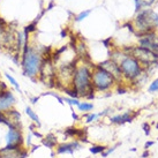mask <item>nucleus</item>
I'll use <instances>...</instances> for the list:
<instances>
[{
  "label": "nucleus",
  "mask_w": 158,
  "mask_h": 158,
  "mask_svg": "<svg viewBox=\"0 0 158 158\" xmlns=\"http://www.w3.org/2000/svg\"><path fill=\"white\" fill-rule=\"evenodd\" d=\"M90 13H91V10H84V12H81V13L75 18V21L76 22H81V21H83L84 19H87L90 15Z\"/></svg>",
  "instance_id": "obj_17"
},
{
  "label": "nucleus",
  "mask_w": 158,
  "mask_h": 158,
  "mask_svg": "<svg viewBox=\"0 0 158 158\" xmlns=\"http://www.w3.org/2000/svg\"><path fill=\"white\" fill-rule=\"evenodd\" d=\"M26 113L29 115V118L34 121L35 123H37V126H40V118H38V115L35 113V111H32V109L31 107H29V106H27L26 109Z\"/></svg>",
  "instance_id": "obj_13"
},
{
  "label": "nucleus",
  "mask_w": 158,
  "mask_h": 158,
  "mask_svg": "<svg viewBox=\"0 0 158 158\" xmlns=\"http://www.w3.org/2000/svg\"><path fill=\"white\" fill-rule=\"evenodd\" d=\"M15 105V97L10 90L0 91V112H7Z\"/></svg>",
  "instance_id": "obj_8"
},
{
  "label": "nucleus",
  "mask_w": 158,
  "mask_h": 158,
  "mask_svg": "<svg viewBox=\"0 0 158 158\" xmlns=\"http://www.w3.org/2000/svg\"><path fill=\"white\" fill-rule=\"evenodd\" d=\"M105 149H106V147H104V145H92L89 150H90L91 154L97 155V154H102Z\"/></svg>",
  "instance_id": "obj_16"
},
{
  "label": "nucleus",
  "mask_w": 158,
  "mask_h": 158,
  "mask_svg": "<svg viewBox=\"0 0 158 158\" xmlns=\"http://www.w3.org/2000/svg\"><path fill=\"white\" fill-rule=\"evenodd\" d=\"M9 131L6 135V142L7 144H20L22 145L23 139L22 134H21V129H19L16 125L12 123L10 126H8Z\"/></svg>",
  "instance_id": "obj_9"
},
{
  "label": "nucleus",
  "mask_w": 158,
  "mask_h": 158,
  "mask_svg": "<svg viewBox=\"0 0 158 158\" xmlns=\"http://www.w3.org/2000/svg\"><path fill=\"white\" fill-rule=\"evenodd\" d=\"M99 118V113H90V114H88L87 115V120H85V123H92V121H95L96 119H98Z\"/></svg>",
  "instance_id": "obj_19"
},
{
  "label": "nucleus",
  "mask_w": 158,
  "mask_h": 158,
  "mask_svg": "<svg viewBox=\"0 0 158 158\" xmlns=\"http://www.w3.org/2000/svg\"><path fill=\"white\" fill-rule=\"evenodd\" d=\"M99 66H101L102 68H104V69L107 70L110 74H112V76L115 79V81L123 80V72H121V69H120V66H119L115 61L109 59V60H105V61L101 62Z\"/></svg>",
  "instance_id": "obj_10"
},
{
  "label": "nucleus",
  "mask_w": 158,
  "mask_h": 158,
  "mask_svg": "<svg viewBox=\"0 0 158 158\" xmlns=\"http://www.w3.org/2000/svg\"><path fill=\"white\" fill-rule=\"evenodd\" d=\"M64 102L65 103H68L69 105H75V106H79L80 105V102L77 98H64Z\"/></svg>",
  "instance_id": "obj_18"
},
{
  "label": "nucleus",
  "mask_w": 158,
  "mask_h": 158,
  "mask_svg": "<svg viewBox=\"0 0 158 158\" xmlns=\"http://www.w3.org/2000/svg\"><path fill=\"white\" fill-rule=\"evenodd\" d=\"M156 127H157V128H158V123H157V125H156Z\"/></svg>",
  "instance_id": "obj_29"
},
{
  "label": "nucleus",
  "mask_w": 158,
  "mask_h": 158,
  "mask_svg": "<svg viewBox=\"0 0 158 158\" xmlns=\"http://www.w3.org/2000/svg\"><path fill=\"white\" fill-rule=\"evenodd\" d=\"M141 48H144L149 51H152L155 53H158V43H157V37L155 35V32H148L144 35L140 36L139 40Z\"/></svg>",
  "instance_id": "obj_7"
},
{
  "label": "nucleus",
  "mask_w": 158,
  "mask_h": 158,
  "mask_svg": "<svg viewBox=\"0 0 158 158\" xmlns=\"http://www.w3.org/2000/svg\"><path fill=\"white\" fill-rule=\"evenodd\" d=\"M72 117L74 118V120H79V115H77V114H76V113H74V112L72 113Z\"/></svg>",
  "instance_id": "obj_27"
},
{
  "label": "nucleus",
  "mask_w": 158,
  "mask_h": 158,
  "mask_svg": "<svg viewBox=\"0 0 158 158\" xmlns=\"http://www.w3.org/2000/svg\"><path fill=\"white\" fill-rule=\"evenodd\" d=\"M134 27L139 36L152 32L158 27V14L152 9H142L137 12V15L134 19Z\"/></svg>",
  "instance_id": "obj_3"
},
{
  "label": "nucleus",
  "mask_w": 158,
  "mask_h": 158,
  "mask_svg": "<svg viewBox=\"0 0 158 158\" xmlns=\"http://www.w3.org/2000/svg\"><path fill=\"white\" fill-rule=\"evenodd\" d=\"M114 150H115V147H114V148H112V149H107V150H104V151H103V152H102V157H107V156H109V155L111 154V152H113Z\"/></svg>",
  "instance_id": "obj_21"
},
{
  "label": "nucleus",
  "mask_w": 158,
  "mask_h": 158,
  "mask_svg": "<svg viewBox=\"0 0 158 158\" xmlns=\"http://www.w3.org/2000/svg\"><path fill=\"white\" fill-rule=\"evenodd\" d=\"M92 76V70L88 65H79L75 67L74 75H73V88L76 90L77 95L81 97H85L91 99L95 97V89L92 85L91 81Z\"/></svg>",
  "instance_id": "obj_2"
},
{
  "label": "nucleus",
  "mask_w": 158,
  "mask_h": 158,
  "mask_svg": "<svg viewBox=\"0 0 158 158\" xmlns=\"http://www.w3.org/2000/svg\"><path fill=\"white\" fill-rule=\"evenodd\" d=\"M80 144L77 142H72V143H64V144L58 145L57 152L58 154H73L74 149H79Z\"/></svg>",
  "instance_id": "obj_11"
},
{
  "label": "nucleus",
  "mask_w": 158,
  "mask_h": 158,
  "mask_svg": "<svg viewBox=\"0 0 158 158\" xmlns=\"http://www.w3.org/2000/svg\"><path fill=\"white\" fill-rule=\"evenodd\" d=\"M154 144H155L154 141H148V142L144 144V150H148V148H149V147H151V145H154Z\"/></svg>",
  "instance_id": "obj_23"
},
{
  "label": "nucleus",
  "mask_w": 158,
  "mask_h": 158,
  "mask_svg": "<svg viewBox=\"0 0 158 158\" xmlns=\"http://www.w3.org/2000/svg\"><path fill=\"white\" fill-rule=\"evenodd\" d=\"M2 158H18V156L16 155H6Z\"/></svg>",
  "instance_id": "obj_25"
},
{
  "label": "nucleus",
  "mask_w": 158,
  "mask_h": 158,
  "mask_svg": "<svg viewBox=\"0 0 158 158\" xmlns=\"http://www.w3.org/2000/svg\"><path fill=\"white\" fill-rule=\"evenodd\" d=\"M43 144L48 148H54V145L57 144V137L53 135V134H48L45 139H43Z\"/></svg>",
  "instance_id": "obj_12"
},
{
  "label": "nucleus",
  "mask_w": 158,
  "mask_h": 158,
  "mask_svg": "<svg viewBox=\"0 0 158 158\" xmlns=\"http://www.w3.org/2000/svg\"><path fill=\"white\" fill-rule=\"evenodd\" d=\"M44 60V54L38 51L36 46L26 44L21 53V67L23 74L29 77H35L40 74L42 64Z\"/></svg>",
  "instance_id": "obj_1"
},
{
  "label": "nucleus",
  "mask_w": 158,
  "mask_h": 158,
  "mask_svg": "<svg viewBox=\"0 0 158 158\" xmlns=\"http://www.w3.org/2000/svg\"><path fill=\"white\" fill-rule=\"evenodd\" d=\"M149 151H148V150H144V152H143V154H142V158H148L149 157Z\"/></svg>",
  "instance_id": "obj_24"
},
{
  "label": "nucleus",
  "mask_w": 158,
  "mask_h": 158,
  "mask_svg": "<svg viewBox=\"0 0 158 158\" xmlns=\"http://www.w3.org/2000/svg\"><path fill=\"white\" fill-rule=\"evenodd\" d=\"M143 131H144L145 135H150V125L149 123H143Z\"/></svg>",
  "instance_id": "obj_22"
},
{
  "label": "nucleus",
  "mask_w": 158,
  "mask_h": 158,
  "mask_svg": "<svg viewBox=\"0 0 158 158\" xmlns=\"http://www.w3.org/2000/svg\"><path fill=\"white\" fill-rule=\"evenodd\" d=\"M131 56L135 57L140 64H152L158 59V53H155L152 51H149L144 48H141V46H136V48H132L131 51Z\"/></svg>",
  "instance_id": "obj_6"
},
{
  "label": "nucleus",
  "mask_w": 158,
  "mask_h": 158,
  "mask_svg": "<svg viewBox=\"0 0 158 158\" xmlns=\"http://www.w3.org/2000/svg\"><path fill=\"white\" fill-rule=\"evenodd\" d=\"M92 85L94 89L97 91H106L113 87L115 79H114L112 74L104 68H102L99 65L94 67L92 70V76H91Z\"/></svg>",
  "instance_id": "obj_4"
},
{
  "label": "nucleus",
  "mask_w": 158,
  "mask_h": 158,
  "mask_svg": "<svg viewBox=\"0 0 158 158\" xmlns=\"http://www.w3.org/2000/svg\"><path fill=\"white\" fill-rule=\"evenodd\" d=\"M156 91H158V79L155 80L149 87V92H156Z\"/></svg>",
  "instance_id": "obj_20"
},
{
  "label": "nucleus",
  "mask_w": 158,
  "mask_h": 158,
  "mask_svg": "<svg viewBox=\"0 0 158 158\" xmlns=\"http://www.w3.org/2000/svg\"><path fill=\"white\" fill-rule=\"evenodd\" d=\"M125 91H126L125 89H119V94H125Z\"/></svg>",
  "instance_id": "obj_28"
},
{
  "label": "nucleus",
  "mask_w": 158,
  "mask_h": 158,
  "mask_svg": "<svg viewBox=\"0 0 158 158\" xmlns=\"http://www.w3.org/2000/svg\"><path fill=\"white\" fill-rule=\"evenodd\" d=\"M5 76L7 77V80L9 81V83L12 84L14 88L16 89V90H18L19 92H21V88H20V85H19V83L16 82V80L14 79L12 75H9V74H7V73H6V74H5Z\"/></svg>",
  "instance_id": "obj_15"
},
{
  "label": "nucleus",
  "mask_w": 158,
  "mask_h": 158,
  "mask_svg": "<svg viewBox=\"0 0 158 158\" xmlns=\"http://www.w3.org/2000/svg\"><path fill=\"white\" fill-rule=\"evenodd\" d=\"M31 132H32V131H31ZM32 134H34V135H35V136H38V137H40V139H43V135H42V134H40V133H37V132H32Z\"/></svg>",
  "instance_id": "obj_26"
},
{
  "label": "nucleus",
  "mask_w": 158,
  "mask_h": 158,
  "mask_svg": "<svg viewBox=\"0 0 158 158\" xmlns=\"http://www.w3.org/2000/svg\"><path fill=\"white\" fill-rule=\"evenodd\" d=\"M79 110L81 112H88V111H91L94 109V104L91 103H87V102H83V103H80V105L77 106Z\"/></svg>",
  "instance_id": "obj_14"
},
{
  "label": "nucleus",
  "mask_w": 158,
  "mask_h": 158,
  "mask_svg": "<svg viewBox=\"0 0 158 158\" xmlns=\"http://www.w3.org/2000/svg\"><path fill=\"white\" fill-rule=\"evenodd\" d=\"M119 66L123 72V77H126L127 80H135L140 77L142 68H141L140 61L135 57L125 54V57L119 62Z\"/></svg>",
  "instance_id": "obj_5"
}]
</instances>
